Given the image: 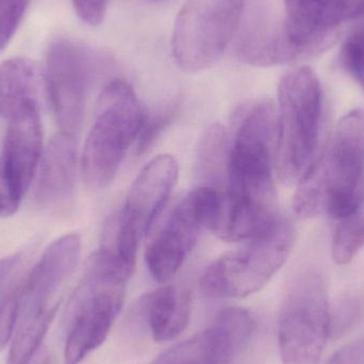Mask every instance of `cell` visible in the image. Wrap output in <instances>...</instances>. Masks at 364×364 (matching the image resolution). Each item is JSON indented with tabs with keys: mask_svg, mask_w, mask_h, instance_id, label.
I'll return each instance as SVG.
<instances>
[{
	"mask_svg": "<svg viewBox=\"0 0 364 364\" xmlns=\"http://www.w3.org/2000/svg\"><path fill=\"white\" fill-rule=\"evenodd\" d=\"M240 110L229 141L227 190L212 229L227 242L248 241L279 216L274 184L277 110L269 100Z\"/></svg>",
	"mask_w": 364,
	"mask_h": 364,
	"instance_id": "6da1fadb",
	"label": "cell"
},
{
	"mask_svg": "<svg viewBox=\"0 0 364 364\" xmlns=\"http://www.w3.org/2000/svg\"><path fill=\"white\" fill-rule=\"evenodd\" d=\"M364 205V111L342 117L324 151L297 183L293 209L304 218L327 213L337 220Z\"/></svg>",
	"mask_w": 364,
	"mask_h": 364,
	"instance_id": "7a4b0ae2",
	"label": "cell"
},
{
	"mask_svg": "<svg viewBox=\"0 0 364 364\" xmlns=\"http://www.w3.org/2000/svg\"><path fill=\"white\" fill-rule=\"evenodd\" d=\"M276 110L275 172L284 183H299L322 151V87L311 68L299 66L282 76Z\"/></svg>",
	"mask_w": 364,
	"mask_h": 364,
	"instance_id": "3957f363",
	"label": "cell"
},
{
	"mask_svg": "<svg viewBox=\"0 0 364 364\" xmlns=\"http://www.w3.org/2000/svg\"><path fill=\"white\" fill-rule=\"evenodd\" d=\"M96 119L81 158L83 181L104 190L117 176L130 146L138 141L146 114L128 83L113 80L102 90Z\"/></svg>",
	"mask_w": 364,
	"mask_h": 364,
	"instance_id": "277c9868",
	"label": "cell"
},
{
	"mask_svg": "<svg viewBox=\"0 0 364 364\" xmlns=\"http://www.w3.org/2000/svg\"><path fill=\"white\" fill-rule=\"evenodd\" d=\"M294 242V227L278 216L243 247L213 261L201 275V291L210 299H244L259 292L282 269Z\"/></svg>",
	"mask_w": 364,
	"mask_h": 364,
	"instance_id": "5b68a950",
	"label": "cell"
},
{
	"mask_svg": "<svg viewBox=\"0 0 364 364\" xmlns=\"http://www.w3.org/2000/svg\"><path fill=\"white\" fill-rule=\"evenodd\" d=\"M178 173V162L173 156L151 160L132 183L121 211L107 220L100 247L136 264L140 242L164 210Z\"/></svg>",
	"mask_w": 364,
	"mask_h": 364,
	"instance_id": "8992f818",
	"label": "cell"
},
{
	"mask_svg": "<svg viewBox=\"0 0 364 364\" xmlns=\"http://www.w3.org/2000/svg\"><path fill=\"white\" fill-rule=\"evenodd\" d=\"M328 287L322 274L296 278L280 311L278 346L284 364H318L329 338Z\"/></svg>",
	"mask_w": 364,
	"mask_h": 364,
	"instance_id": "52a82bcc",
	"label": "cell"
},
{
	"mask_svg": "<svg viewBox=\"0 0 364 364\" xmlns=\"http://www.w3.org/2000/svg\"><path fill=\"white\" fill-rule=\"evenodd\" d=\"M246 0H186L175 21L173 55L188 73L211 68L241 23Z\"/></svg>",
	"mask_w": 364,
	"mask_h": 364,
	"instance_id": "ba28073f",
	"label": "cell"
},
{
	"mask_svg": "<svg viewBox=\"0 0 364 364\" xmlns=\"http://www.w3.org/2000/svg\"><path fill=\"white\" fill-rule=\"evenodd\" d=\"M223 191L201 186L188 193L154 235L145 252L149 273L160 284L181 269L203 230H211L222 205Z\"/></svg>",
	"mask_w": 364,
	"mask_h": 364,
	"instance_id": "9c48e42d",
	"label": "cell"
},
{
	"mask_svg": "<svg viewBox=\"0 0 364 364\" xmlns=\"http://www.w3.org/2000/svg\"><path fill=\"white\" fill-rule=\"evenodd\" d=\"M100 70V58L89 47L65 38L51 43L45 89L60 132L76 136L80 130L90 91Z\"/></svg>",
	"mask_w": 364,
	"mask_h": 364,
	"instance_id": "30bf717a",
	"label": "cell"
},
{
	"mask_svg": "<svg viewBox=\"0 0 364 364\" xmlns=\"http://www.w3.org/2000/svg\"><path fill=\"white\" fill-rule=\"evenodd\" d=\"M286 18L278 31L280 63L320 55L337 40L338 27L364 14V0H284Z\"/></svg>",
	"mask_w": 364,
	"mask_h": 364,
	"instance_id": "8fae6325",
	"label": "cell"
},
{
	"mask_svg": "<svg viewBox=\"0 0 364 364\" xmlns=\"http://www.w3.org/2000/svg\"><path fill=\"white\" fill-rule=\"evenodd\" d=\"M254 331L255 322L247 310L227 308L209 328L168 348L151 364H231Z\"/></svg>",
	"mask_w": 364,
	"mask_h": 364,
	"instance_id": "7c38bea8",
	"label": "cell"
},
{
	"mask_svg": "<svg viewBox=\"0 0 364 364\" xmlns=\"http://www.w3.org/2000/svg\"><path fill=\"white\" fill-rule=\"evenodd\" d=\"M80 255L78 235L70 233L53 241L17 284L19 314L58 308L53 304V299L74 273Z\"/></svg>",
	"mask_w": 364,
	"mask_h": 364,
	"instance_id": "4fadbf2b",
	"label": "cell"
},
{
	"mask_svg": "<svg viewBox=\"0 0 364 364\" xmlns=\"http://www.w3.org/2000/svg\"><path fill=\"white\" fill-rule=\"evenodd\" d=\"M8 122L2 168L15 196L21 200L31 186L44 151L40 109H28Z\"/></svg>",
	"mask_w": 364,
	"mask_h": 364,
	"instance_id": "5bb4252c",
	"label": "cell"
},
{
	"mask_svg": "<svg viewBox=\"0 0 364 364\" xmlns=\"http://www.w3.org/2000/svg\"><path fill=\"white\" fill-rule=\"evenodd\" d=\"M77 140L75 134L60 132L43 151L34 188V199L41 208L59 210L74 197L76 188Z\"/></svg>",
	"mask_w": 364,
	"mask_h": 364,
	"instance_id": "9a60e30c",
	"label": "cell"
},
{
	"mask_svg": "<svg viewBox=\"0 0 364 364\" xmlns=\"http://www.w3.org/2000/svg\"><path fill=\"white\" fill-rule=\"evenodd\" d=\"M45 76L31 60L14 58L0 65V117L10 121L23 111L38 107Z\"/></svg>",
	"mask_w": 364,
	"mask_h": 364,
	"instance_id": "2e32d148",
	"label": "cell"
},
{
	"mask_svg": "<svg viewBox=\"0 0 364 364\" xmlns=\"http://www.w3.org/2000/svg\"><path fill=\"white\" fill-rule=\"evenodd\" d=\"M141 308L157 342L176 339L188 327L191 299L179 287L164 286L143 297Z\"/></svg>",
	"mask_w": 364,
	"mask_h": 364,
	"instance_id": "e0dca14e",
	"label": "cell"
},
{
	"mask_svg": "<svg viewBox=\"0 0 364 364\" xmlns=\"http://www.w3.org/2000/svg\"><path fill=\"white\" fill-rule=\"evenodd\" d=\"M57 308L18 316L6 364H26L38 350L55 318Z\"/></svg>",
	"mask_w": 364,
	"mask_h": 364,
	"instance_id": "ac0fdd59",
	"label": "cell"
},
{
	"mask_svg": "<svg viewBox=\"0 0 364 364\" xmlns=\"http://www.w3.org/2000/svg\"><path fill=\"white\" fill-rule=\"evenodd\" d=\"M228 153L226 129L220 124H213L199 143L198 170L205 186L220 190V186L227 182Z\"/></svg>",
	"mask_w": 364,
	"mask_h": 364,
	"instance_id": "d6986e66",
	"label": "cell"
},
{
	"mask_svg": "<svg viewBox=\"0 0 364 364\" xmlns=\"http://www.w3.org/2000/svg\"><path fill=\"white\" fill-rule=\"evenodd\" d=\"M336 222L331 256L337 264H348L364 247V205L354 213Z\"/></svg>",
	"mask_w": 364,
	"mask_h": 364,
	"instance_id": "ffe728a7",
	"label": "cell"
},
{
	"mask_svg": "<svg viewBox=\"0 0 364 364\" xmlns=\"http://www.w3.org/2000/svg\"><path fill=\"white\" fill-rule=\"evenodd\" d=\"M341 61L346 72L364 91V28L353 33L344 43Z\"/></svg>",
	"mask_w": 364,
	"mask_h": 364,
	"instance_id": "44dd1931",
	"label": "cell"
},
{
	"mask_svg": "<svg viewBox=\"0 0 364 364\" xmlns=\"http://www.w3.org/2000/svg\"><path fill=\"white\" fill-rule=\"evenodd\" d=\"M19 304L15 284L0 301V353L12 341L18 322Z\"/></svg>",
	"mask_w": 364,
	"mask_h": 364,
	"instance_id": "7402d4cb",
	"label": "cell"
},
{
	"mask_svg": "<svg viewBox=\"0 0 364 364\" xmlns=\"http://www.w3.org/2000/svg\"><path fill=\"white\" fill-rule=\"evenodd\" d=\"M30 0H0V51L14 36Z\"/></svg>",
	"mask_w": 364,
	"mask_h": 364,
	"instance_id": "603a6c76",
	"label": "cell"
},
{
	"mask_svg": "<svg viewBox=\"0 0 364 364\" xmlns=\"http://www.w3.org/2000/svg\"><path fill=\"white\" fill-rule=\"evenodd\" d=\"M175 113H176V110L166 109V110L159 111L153 117L146 115L142 129H141L140 134H139L138 141H136V143H138L136 149H138L139 155L146 153L155 144L156 141L160 138L164 130L172 123Z\"/></svg>",
	"mask_w": 364,
	"mask_h": 364,
	"instance_id": "cb8c5ba5",
	"label": "cell"
},
{
	"mask_svg": "<svg viewBox=\"0 0 364 364\" xmlns=\"http://www.w3.org/2000/svg\"><path fill=\"white\" fill-rule=\"evenodd\" d=\"M78 16L90 26H98L104 21L108 0H72Z\"/></svg>",
	"mask_w": 364,
	"mask_h": 364,
	"instance_id": "d4e9b609",
	"label": "cell"
},
{
	"mask_svg": "<svg viewBox=\"0 0 364 364\" xmlns=\"http://www.w3.org/2000/svg\"><path fill=\"white\" fill-rule=\"evenodd\" d=\"M21 200L15 196L0 160V216L10 218L18 209Z\"/></svg>",
	"mask_w": 364,
	"mask_h": 364,
	"instance_id": "484cf974",
	"label": "cell"
},
{
	"mask_svg": "<svg viewBox=\"0 0 364 364\" xmlns=\"http://www.w3.org/2000/svg\"><path fill=\"white\" fill-rule=\"evenodd\" d=\"M325 364H364V340L343 346Z\"/></svg>",
	"mask_w": 364,
	"mask_h": 364,
	"instance_id": "4316f807",
	"label": "cell"
},
{
	"mask_svg": "<svg viewBox=\"0 0 364 364\" xmlns=\"http://www.w3.org/2000/svg\"><path fill=\"white\" fill-rule=\"evenodd\" d=\"M21 261H23L21 254H14L0 260V301L12 289L10 288L8 290L9 284L13 279V276L16 273Z\"/></svg>",
	"mask_w": 364,
	"mask_h": 364,
	"instance_id": "83f0119b",
	"label": "cell"
},
{
	"mask_svg": "<svg viewBox=\"0 0 364 364\" xmlns=\"http://www.w3.org/2000/svg\"><path fill=\"white\" fill-rule=\"evenodd\" d=\"M26 364H51L50 357L46 350L41 348L36 354Z\"/></svg>",
	"mask_w": 364,
	"mask_h": 364,
	"instance_id": "f1b7e54d",
	"label": "cell"
}]
</instances>
